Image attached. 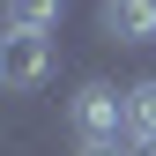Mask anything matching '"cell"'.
I'll list each match as a JSON object with an SVG mask.
<instances>
[{
  "instance_id": "obj_1",
  "label": "cell",
  "mask_w": 156,
  "mask_h": 156,
  "mask_svg": "<svg viewBox=\"0 0 156 156\" xmlns=\"http://www.w3.org/2000/svg\"><path fill=\"white\" fill-rule=\"evenodd\" d=\"M52 67H60V37H52V30H8V37H0V89H8V97L45 89Z\"/></svg>"
},
{
  "instance_id": "obj_2",
  "label": "cell",
  "mask_w": 156,
  "mask_h": 156,
  "mask_svg": "<svg viewBox=\"0 0 156 156\" xmlns=\"http://www.w3.org/2000/svg\"><path fill=\"white\" fill-rule=\"evenodd\" d=\"M67 119L82 141H126V89L119 82H82L67 104Z\"/></svg>"
},
{
  "instance_id": "obj_3",
  "label": "cell",
  "mask_w": 156,
  "mask_h": 156,
  "mask_svg": "<svg viewBox=\"0 0 156 156\" xmlns=\"http://www.w3.org/2000/svg\"><path fill=\"white\" fill-rule=\"evenodd\" d=\"M97 23L112 45H156V0H104Z\"/></svg>"
},
{
  "instance_id": "obj_4",
  "label": "cell",
  "mask_w": 156,
  "mask_h": 156,
  "mask_svg": "<svg viewBox=\"0 0 156 156\" xmlns=\"http://www.w3.org/2000/svg\"><path fill=\"white\" fill-rule=\"evenodd\" d=\"M126 141H156V74L126 89Z\"/></svg>"
},
{
  "instance_id": "obj_5",
  "label": "cell",
  "mask_w": 156,
  "mask_h": 156,
  "mask_svg": "<svg viewBox=\"0 0 156 156\" xmlns=\"http://www.w3.org/2000/svg\"><path fill=\"white\" fill-rule=\"evenodd\" d=\"M67 0H8V30H52Z\"/></svg>"
},
{
  "instance_id": "obj_6",
  "label": "cell",
  "mask_w": 156,
  "mask_h": 156,
  "mask_svg": "<svg viewBox=\"0 0 156 156\" xmlns=\"http://www.w3.org/2000/svg\"><path fill=\"white\" fill-rule=\"evenodd\" d=\"M74 156H134V141H82Z\"/></svg>"
}]
</instances>
